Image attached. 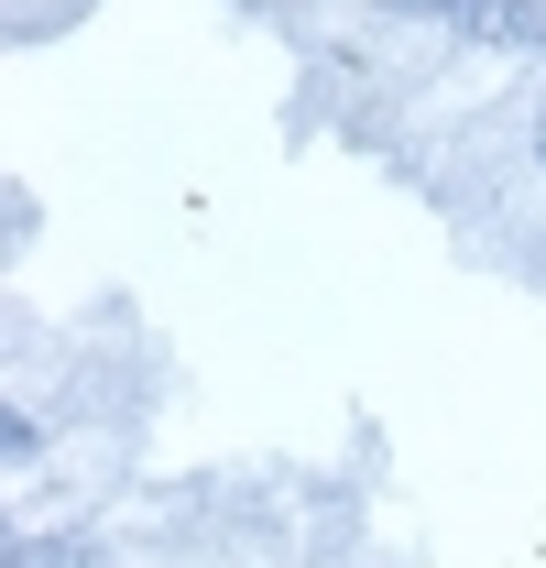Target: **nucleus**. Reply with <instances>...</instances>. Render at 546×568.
I'll list each match as a JSON object with an SVG mask.
<instances>
[{
    "instance_id": "1",
    "label": "nucleus",
    "mask_w": 546,
    "mask_h": 568,
    "mask_svg": "<svg viewBox=\"0 0 546 568\" xmlns=\"http://www.w3.org/2000/svg\"><path fill=\"white\" fill-rule=\"evenodd\" d=\"M383 11H405V22H448V33H492V11H503V0H383Z\"/></svg>"
},
{
    "instance_id": "2",
    "label": "nucleus",
    "mask_w": 546,
    "mask_h": 568,
    "mask_svg": "<svg viewBox=\"0 0 546 568\" xmlns=\"http://www.w3.org/2000/svg\"><path fill=\"white\" fill-rule=\"evenodd\" d=\"M11 568H99V536H22V547H11Z\"/></svg>"
},
{
    "instance_id": "4",
    "label": "nucleus",
    "mask_w": 546,
    "mask_h": 568,
    "mask_svg": "<svg viewBox=\"0 0 546 568\" xmlns=\"http://www.w3.org/2000/svg\"><path fill=\"white\" fill-rule=\"evenodd\" d=\"M536 164H546V132H536Z\"/></svg>"
},
{
    "instance_id": "3",
    "label": "nucleus",
    "mask_w": 546,
    "mask_h": 568,
    "mask_svg": "<svg viewBox=\"0 0 546 568\" xmlns=\"http://www.w3.org/2000/svg\"><path fill=\"white\" fill-rule=\"evenodd\" d=\"M0 448H11V459H44V416H33V405H11V416H0Z\"/></svg>"
}]
</instances>
